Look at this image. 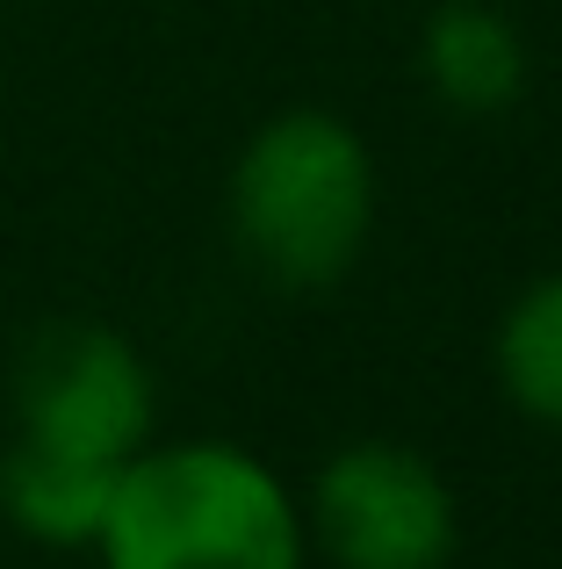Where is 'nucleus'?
I'll list each match as a JSON object with an SVG mask.
<instances>
[{
	"label": "nucleus",
	"instance_id": "nucleus-1",
	"mask_svg": "<svg viewBox=\"0 0 562 569\" xmlns=\"http://www.w3.org/2000/svg\"><path fill=\"white\" fill-rule=\"evenodd\" d=\"M101 569H303V505L231 440L138 447L94 533Z\"/></svg>",
	"mask_w": 562,
	"mask_h": 569
},
{
	"label": "nucleus",
	"instance_id": "nucleus-2",
	"mask_svg": "<svg viewBox=\"0 0 562 569\" xmlns=\"http://www.w3.org/2000/svg\"><path fill=\"white\" fill-rule=\"evenodd\" d=\"M224 209L274 289H332L375 238V159L332 109H281L245 138Z\"/></svg>",
	"mask_w": 562,
	"mask_h": 569
},
{
	"label": "nucleus",
	"instance_id": "nucleus-3",
	"mask_svg": "<svg viewBox=\"0 0 562 569\" xmlns=\"http://www.w3.org/2000/svg\"><path fill=\"white\" fill-rule=\"evenodd\" d=\"M8 403H14V440L109 461V469H123L138 447H152V418H159L144 353L116 325L94 318L37 325L14 353Z\"/></svg>",
	"mask_w": 562,
	"mask_h": 569
},
{
	"label": "nucleus",
	"instance_id": "nucleus-4",
	"mask_svg": "<svg viewBox=\"0 0 562 569\" xmlns=\"http://www.w3.org/2000/svg\"><path fill=\"white\" fill-rule=\"evenodd\" d=\"M303 533L332 569H448L462 519L454 490L419 447L347 440L324 455L303 505Z\"/></svg>",
	"mask_w": 562,
	"mask_h": 569
},
{
	"label": "nucleus",
	"instance_id": "nucleus-5",
	"mask_svg": "<svg viewBox=\"0 0 562 569\" xmlns=\"http://www.w3.org/2000/svg\"><path fill=\"white\" fill-rule=\"evenodd\" d=\"M419 72L454 116H505L526 94V37L491 0H448L425 14Z\"/></svg>",
	"mask_w": 562,
	"mask_h": 569
},
{
	"label": "nucleus",
	"instance_id": "nucleus-6",
	"mask_svg": "<svg viewBox=\"0 0 562 569\" xmlns=\"http://www.w3.org/2000/svg\"><path fill=\"white\" fill-rule=\"evenodd\" d=\"M116 476L123 469H109V461L8 440L0 447V519L37 548H94L109 498H116Z\"/></svg>",
	"mask_w": 562,
	"mask_h": 569
},
{
	"label": "nucleus",
	"instance_id": "nucleus-7",
	"mask_svg": "<svg viewBox=\"0 0 562 569\" xmlns=\"http://www.w3.org/2000/svg\"><path fill=\"white\" fill-rule=\"evenodd\" d=\"M498 382L534 426H562V274H541L498 325Z\"/></svg>",
	"mask_w": 562,
	"mask_h": 569
}]
</instances>
